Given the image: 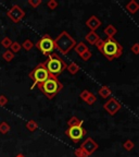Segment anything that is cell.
<instances>
[{
    "label": "cell",
    "instance_id": "obj_1",
    "mask_svg": "<svg viewBox=\"0 0 139 157\" xmlns=\"http://www.w3.org/2000/svg\"><path fill=\"white\" fill-rule=\"evenodd\" d=\"M100 52L108 59V60H114L116 58H120L123 54V47L120 43H117L113 38L103 39L102 46H101Z\"/></svg>",
    "mask_w": 139,
    "mask_h": 157
},
{
    "label": "cell",
    "instance_id": "obj_2",
    "mask_svg": "<svg viewBox=\"0 0 139 157\" xmlns=\"http://www.w3.org/2000/svg\"><path fill=\"white\" fill-rule=\"evenodd\" d=\"M38 87L47 96L48 99H52L63 88V85H62L61 82L59 81L57 76L50 75L47 81H45L42 84H39Z\"/></svg>",
    "mask_w": 139,
    "mask_h": 157
},
{
    "label": "cell",
    "instance_id": "obj_3",
    "mask_svg": "<svg viewBox=\"0 0 139 157\" xmlns=\"http://www.w3.org/2000/svg\"><path fill=\"white\" fill-rule=\"evenodd\" d=\"M53 42H54V48L58 49L62 55L68 54L70 50L73 49L76 46V44H77L75 38H73L65 31H63L56 39H53Z\"/></svg>",
    "mask_w": 139,
    "mask_h": 157
},
{
    "label": "cell",
    "instance_id": "obj_4",
    "mask_svg": "<svg viewBox=\"0 0 139 157\" xmlns=\"http://www.w3.org/2000/svg\"><path fill=\"white\" fill-rule=\"evenodd\" d=\"M46 63V68L48 70L49 74L53 76H58L59 74H61L68 67L63 59L60 58L57 54L52 52L48 56V60L45 61Z\"/></svg>",
    "mask_w": 139,
    "mask_h": 157
},
{
    "label": "cell",
    "instance_id": "obj_5",
    "mask_svg": "<svg viewBox=\"0 0 139 157\" xmlns=\"http://www.w3.org/2000/svg\"><path fill=\"white\" fill-rule=\"evenodd\" d=\"M49 76H50V74H49L48 70H47V68H46V63H45V62L39 63L38 66L35 67L32 71H31V73H29V78L33 81V85L31 88H34L36 85L44 83L45 81L48 80Z\"/></svg>",
    "mask_w": 139,
    "mask_h": 157
},
{
    "label": "cell",
    "instance_id": "obj_6",
    "mask_svg": "<svg viewBox=\"0 0 139 157\" xmlns=\"http://www.w3.org/2000/svg\"><path fill=\"white\" fill-rule=\"evenodd\" d=\"M35 46L37 47V49H39L45 56H49L50 54H52L54 49V42L51 38V36L48 34H45L42 38L39 39Z\"/></svg>",
    "mask_w": 139,
    "mask_h": 157
},
{
    "label": "cell",
    "instance_id": "obj_7",
    "mask_svg": "<svg viewBox=\"0 0 139 157\" xmlns=\"http://www.w3.org/2000/svg\"><path fill=\"white\" fill-rule=\"evenodd\" d=\"M86 133H87V131H86L83 127H81V125L70 127L68 130L65 131V134L75 143L79 142V140H82V139L85 136Z\"/></svg>",
    "mask_w": 139,
    "mask_h": 157
},
{
    "label": "cell",
    "instance_id": "obj_8",
    "mask_svg": "<svg viewBox=\"0 0 139 157\" xmlns=\"http://www.w3.org/2000/svg\"><path fill=\"white\" fill-rule=\"evenodd\" d=\"M7 15L13 23H19L25 17V12L24 10L21 9L17 5H14L11 9L8 10Z\"/></svg>",
    "mask_w": 139,
    "mask_h": 157
},
{
    "label": "cell",
    "instance_id": "obj_9",
    "mask_svg": "<svg viewBox=\"0 0 139 157\" xmlns=\"http://www.w3.org/2000/svg\"><path fill=\"white\" fill-rule=\"evenodd\" d=\"M103 108H104V110L107 111L109 115L114 116L115 113H117V111L122 108V105H121L120 101H117L114 97H112L103 105Z\"/></svg>",
    "mask_w": 139,
    "mask_h": 157
},
{
    "label": "cell",
    "instance_id": "obj_10",
    "mask_svg": "<svg viewBox=\"0 0 139 157\" xmlns=\"http://www.w3.org/2000/svg\"><path fill=\"white\" fill-rule=\"evenodd\" d=\"M79 148H82V150H83L84 152H85L86 154L89 156V155L93 154V153L98 150V144L95 142V140H93V139H91V137H88V139H86V140L82 143V145H81V147H79Z\"/></svg>",
    "mask_w": 139,
    "mask_h": 157
},
{
    "label": "cell",
    "instance_id": "obj_11",
    "mask_svg": "<svg viewBox=\"0 0 139 157\" xmlns=\"http://www.w3.org/2000/svg\"><path fill=\"white\" fill-rule=\"evenodd\" d=\"M86 26L89 27L91 32H96V29H98L101 26V21L99 20V17L96 15H91L89 19L86 21Z\"/></svg>",
    "mask_w": 139,
    "mask_h": 157
},
{
    "label": "cell",
    "instance_id": "obj_12",
    "mask_svg": "<svg viewBox=\"0 0 139 157\" xmlns=\"http://www.w3.org/2000/svg\"><path fill=\"white\" fill-rule=\"evenodd\" d=\"M103 33L107 35V38H113V37H114V35L117 33V29H115L114 25L109 24L104 29H103Z\"/></svg>",
    "mask_w": 139,
    "mask_h": 157
},
{
    "label": "cell",
    "instance_id": "obj_13",
    "mask_svg": "<svg viewBox=\"0 0 139 157\" xmlns=\"http://www.w3.org/2000/svg\"><path fill=\"white\" fill-rule=\"evenodd\" d=\"M85 38H86V40H87V42L89 43V44L95 45L96 43H97L98 40L100 39V37H99V35H98L96 32H91V31H90V32H89L87 35H86Z\"/></svg>",
    "mask_w": 139,
    "mask_h": 157
},
{
    "label": "cell",
    "instance_id": "obj_14",
    "mask_svg": "<svg viewBox=\"0 0 139 157\" xmlns=\"http://www.w3.org/2000/svg\"><path fill=\"white\" fill-rule=\"evenodd\" d=\"M126 9L130 13L135 14L139 10V3L137 2V1H135V0H132V1H130V2L126 5Z\"/></svg>",
    "mask_w": 139,
    "mask_h": 157
},
{
    "label": "cell",
    "instance_id": "obj_15",
    "mask_svg": "<svg viewBox=\"0 0 139 157\" xmlns=\"http://www.w3.org/2000/svg\"><path fill=\"white\" fill-rule=\"evenodd\" d=\"M74 49H75V52L78 54V56H81L82 54H84L85 52H87V50H89L87 47V45L85 44V43L83 42H79L76 44V46L74 47Z\"/></svg>",
    "mask_w": 139,
    "mask_h": 157
},
{
    "label": "cell",
    "instance_id": "obj_16",
    "mask_svg": "<svg viewBox=\"0 0 139 157\" xmlns=\"http://www.w3.org/2000/svg\"><path fill=\"white\" fill-rule=\"evenodd\" d=\"M66 70H68L72 75H74V74H76L81 70V68H79V66H78L77 63H75V62H71V63L66 67Z\"/></svg>",
    "mask_w": 139,
    "mask_h": 157
},
{
    "label": "cell",
    "instance_id": "obj_17",
    "mask_svg": "<svg viewBox=\"0 0 139 157\" xmlns=\"http://www.w3.org/2000/svg\"><path fill=\"white\" fill-rule=\"evenodd\" d=\"M83 123H84V121L83 120H79L77 117H72L70 120L68 121V127H76V125H81V127H83Z\"/></svg>",
    "mask_w": 139,
    "mask_h": 157
},
{
    "label": "cell",
    "instance_id": "obj_18",
    "mask_svg": "<svg viewBox=\"0 0 139 157\" xmlns=\"http://www.w3.org/2000/svg\"><path fill=\"white\" fill-rule=\"evenodd\" d=\"M98 93H99V95H100L102 98H108L109 96L111 95V90L108 87L107 85H103L102 87L99 90V92H98Z\"/></svg>",
    "mask_w": 139,
    "mask_h": 157
},
{
    "label": "cell",
    "instance_id": "obj_19",
    "mask_svg": "<svg viewBox=\"0 0 139 157\" xmlns=\"http://www.w3.org/2000/svg\"><path fill=\"white\" fill-rule=\"evenodd\" d=\"M2 58L5 59V61L10 62V61H12L13 58H14V54H13L10 49H7V50L2 54Z\"/></svg>",
    "mask_w": 139,
    "mask_h": 157
},
{
    "label": "cell",
    "instance_id": "obj_20",
    "mask_svg": "<svg viewBox=\"0 0 139 157\" xmlns=\"http://www.w3.org/2000/svg\"><path fill=\"white\" fill-rule=\"evenodd\" d=\"M37 128H38V124H37V122L35 120H29L26 122V129L28 131H31V132L35 131Z\"/></svg>",
    "mask_w": 139,
    "mask_h": 157
},
{
    "label": "cell",
    "instance_id": "obj_21",
    "mask_svg": "<svg viewBox=\"0 0 139 157\" xmlns=\"http://www.w3.org/2000/svg\"><path fill=\"white\" fill-rule=\"evenodd\" d=\"M9 131H10V125L8 124V122H5V121L0 122V133L7 134Z\"/></svg>",
    "mask_w": 139,
    "mask_h": 157
},
{
    "label": "cell",
    "instance_id": "obj_22",
    "mask_svg": "<svg viewBox=\"0 0 139 157\" xmlns=\"http://www.w3.org/2000/svg\"><path fill=\"white\" fill-rule=\"evenodd\" d=\"M21 48H22V45L20 44V43H17V42H13L12 43V45H11V47H10V50L14 54V52H20L21 50Z\"/></svg>",
    "mask_w": 139,
    "mask_h": 157
},
{
    "label": "cell",
    "instance_id": "obj_23",
    "mask_svg": "<svg viewBox=\"0 0 139 157\" xmlns=\"http://www.w3.org/2000/svg\"><path fill=\"white\" fill-rule=\"evenodd\" d=\"M22 47L25 49V50H31V49L34 47V44H33V42L31 40V39H26V40H24V43L22 44Z\"/></svg>",
    "mask_w": 139,
    "mask_h": 157
},
{
    "label": "cell",
    "instance_id": "obj_24",
    "mask_svg": "<svg viewBox=\"0 0 139 157\" xmlns=\"http://www.w3.org/2000/svg\"><path fill=\"white\" fill-rule=\"evenodd\" d=\"M12 40L9 38V37H5V38L1 40V46L2 47H5V48H7V49H9L10 47H11V45H12Z\"/></svg>",
    "mask_w": 139,
    "mask_h": 157
},
{
    "label": "cell",
    "instance_id": "obj_25",
    "mask_svg": "<svg viewBox=\"0 0 139 157\" xmlns=\"http://www.w3.org/2000/svg\"><path fill=\"white\" fill-rule=\"evenodd\" d=\"M134 146H135V144H134V142H133L132 140H127L126 142L123 144V147H124L126 151H128V152H130V151H132L133 148H134Z\"/></svg>",
    "mask_w": 139,
    "mask_h": 157
},
{
    "label": "cell",
    "instance_id": "obj_26",
    "mask_svg": "<svg viewBox=\"0 0 139 157\" xmlns=\"http://www.w3.org/2000/svg\"><path fill=\"white\" fill-rule=\"evenodd\" d=\"M96 101H97V96L95 95V94L90 93V95H89V97L86 99V103L88 104V105H93V104L96 103Z\"/></svg>",
    "mask_w": 139,
    "mask_h": 157
},
{
    "label": "cell",
    "instance_id": "obj_27",
    "mask_svg": "<svg viewBox=\"0 0 139 157\" xmlns=\"http://www.w3.org/2000/svg\"><path fill=\"white\" fill-rule=\"evenodd\" d=\"M58 2H57L56 0H49L48 2H47V7L49 8L50 10H54L58 8Z\"/></svg>",
    "mask_w": 139,
    "mask_h": 157
},
{
    "label": "cell",
    "instance_id": "obj_28",
    "mask_svg": "<svg viewBox=\"0 0 139 157\" xmlns=\"http://www.w3.org/2000/svg\"><path fill=\"white\" fill-rule=\"evenodd\" d=\"M91 56H93V54H91L90 50H87V52H85L84 54H82L79 57L83 59L84 61H87V60H89V59L91 58Z\"/></svg>",
    "mask_w": 139,
    "mask_h": 157
},
{
    "label": "cell",
    "instance_id": "obj_29",
    "mask_svg": "<svg viewBox=\"0 0 139 157\" xmlns=\"http://www.w3.org/2000/svg\"><path fill=\"white\" fill-rule=\"evenodd\" d=\"M28 3H29V6H31V7L37 8V7H39V6L42 5V0H29Z\"/></svg>",
    "mask_w": 139,
    "mask_h": 157
},
{
    "label": "cell",
    "instance_id": "obj_30",
    "mask_svg": "<svg viewBox=\"0 0 139 157\" xmlns=\"http://www.w3.org/2000/svg\"><path fill=\"white\" fill-rule=\"evenodd\" d=\"M75 156L76 157H88V155L86 154L85 152H84L82 148H77V150H75Z\"/></svg>",
    "mask_w": 139,
    "mask_h": 157
},
{
    "label": "cell",
    "instance_id": "obj_31",
    "mask_svg": "<svg viewBox=\"0 0 139 157\" xmlns=\"http://www.w3.org/2000/svg\"><path fill=\"white\" fill-rule=\"evenodd\" d=\"M89 95H90V92L89 91H87V90H85V91H83L81 93V95H79V97L83 99V101H86V99H87L88 97H89Z\"/></svg>",
    "mask_w": 139,
    "mask_h": 157
},
{
    "label": "cell",
    "instance_id": "obj_32",
    "mask_svg": "<svg viewBox=\"0 0 139 157\" xmlns=\"http://www.w3.org/2000/svg\"><path fill=\"white\" fill-rule=\"evenodd\" d=\"M130 50H132L133 54L139 55V44H134L132 47H130Z\"/></svg>",
    "mask_w": 139,
    "mask_h": 157
},
{
    "label": "cell",
    "instance_id": "obj_33",
    "mask_svg": "<svg viewBox=\"0 0 139 157\" xmlns=\"http://www.w3.org/2000/svg\"><path fill=\"white\" fill-rule=\"evenodd\" d=\"M8 104V98L5 95H0V106H5Z\"/></svg>",
    "mask_w": 139,
    "mask_h": 157
},
{
    "label": "cell",
    "instance_id": "obj_34",
    "mask_svg": "<svg viewBox=\"0 0 139 157\" xmlns=\"http://www.w3.org/2000/svg\"><path fill=\"white\" fill-rule=\"evenodd\" d=\"M102 43H103V39H99V40H98L97 43H96V47H97V49L98 50H100V48H101V46H102Z\"/></svg>",
    "mask_w": 139,
    "mask_h": 157
},
{
    "label": "cell",
    "instance_id": "obj_35",
    "mask_svg": "<svg viewBox=\"0 0 139 157\" xmlns=\"http://www.w3.org/2000/svg\"><path fill=\"white\" fill-rule=\"evenodd\" d=\"M15 157H25V155H23V154H17Z\"/></svg>",
    "mask_w": 139,
    "mask_h": 157
}]
</instances>
